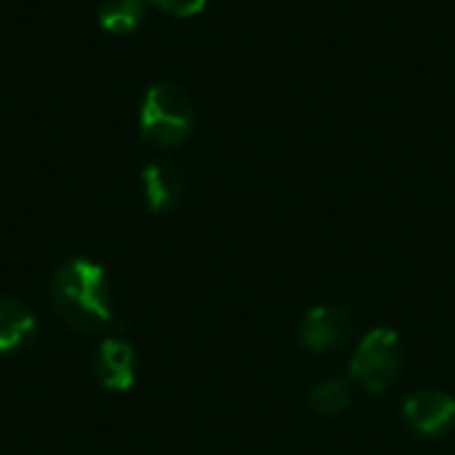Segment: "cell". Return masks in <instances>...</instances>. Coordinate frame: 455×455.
<instances>
[{"instance_id": "1", "label": "cell", "mask_w": 455, "mask_h": 455, "mask_svg": "<svg viewBox=\"0 0 455 455\" xmlns=\"http://www.w3.org/2000/svg\"><path fill=\"white\" fill-rule=\"evenodd\" d=\"M51 301L72 331L93 333L112 323L107 272L96 261L72 259L61 264L51 280Z\"/></svg>"}, {"instance_id": "2", "label": "cell", "mask_w": 455, "mask_h": 455, "mask_svg": "<svg viewBox=\"0 0 455 455\" xmlns=\"http://www.w3.org/2000/svg\"><path fill=\"white\" fill-rule=\"evenodd\" d=\"M195 128V107L176 83H157L147 91L139 112V131L144 141L171 149L189 139Z\"/></svg>"}, {"instance_id": "3", "label": "cell", "mask_w": 455, "mask_h": 455, "mask_svg": "<svg viewBox=\"0 0 455 455\" xmlns=\"http://www.w3.org/2000/svg\"><path fill=\"white\" fill-rule=\"evenodd\" d=\"M403 365H405L403 339L392 328H376L360 341L352 357V379L365 392L381 395L400 379Z\"/></svg>"}, {"instance_id": "4", "label": "cell", "mask_w": 455, "mask_h": 455, "mask_svg": "<svg viewBox=\"0 0 455 455\" xmlns=\"http://www.w3.org/2000/svg\"><path fill=\"white\" fill-rule=\"evenodd\" d=\"M403 416L424 437H443L455 427V400L445 392L424 389L405 400Z\"/></svg>"}, {"instance_id": "5", "label": "cell", "mask_w": 455, "mask_h": 455, "mask_svg": "<svg viewBox=\"0 0 455 455\" xmlns=\"http://www.w3.org/2000/svg\"><path fill=\"white\" fill-rule=\"evenodd\" d=\"M352 333V317L341 307H315L301 325V344L312 352H331Z\"/></svg>"}, {"instance_id": "6", "label": "cell", "mask_w": 455, "mask_h": 455, "mask_svg": "<svg viewBox=\"0 0 455 455\" xmlns=\"http://www.w3.org/2000/svg\"><path fill=\"white\" fill-rule=\"evenodd\" d=\"M96 379L109 392H128L136 381V352L123 339H107L93 360Z\"/></svg>"}, {"instance_id": "7", "label": "cell", "mask_w": 455, "mask_h": 455, "mask_svg": "<svg viewBox=\"0 0 455 455\" xmlns=\"http://www.w3.org/2000/svg\"><path fill=\"white\" fill-rule=\"evenodd\" d=\"M141 187H144L147 205L155 213L171 211L184 197V179L168 163H152V165H147L141 171Z\"/></svg>"}, {"instance_id": "8", "label": "cell", "mask_w": 455, "mask_h": 455, "mask_svg": "<svg viewBox=\"0 0 455 455\" xmlns=\"http://www.w3.org/2000/svg\"><path fill=\"white\" fill-rule=\"evenodd\" d=\"M35 339V315L27 304L0 296V355L21 352Z\"/></svg>"}, {"instance_id": "9", "label": "cell", "mask_w": 455, "mask_h": 455, "mask_svg": "<svg viewBox=\"0 0 455 455\" xmlns=\"http://www.w3.org/2000/svg\"><path fill=\"white\" fill-rule=\"evenodd\" d=\"M144 19V0H101L99 24L109 35H131Z\"/></svg>"}, {"instance_id": "10", "label": "cell", "mask_w": 455, "mask_h": 455, "mask_svg": "<svg viewBox=\"0 0 455 455\" xmlns=\"http://www.w3.org/2000/svg\"><path fill=\"white\" fill-rule=\"evenodd\" d=\"M352 403V387L347 381H323L320 387L312 389L309 395V405L320 413V416H341Z\"/></svg>"}, {"instance_id": "11", "label": "cell", "mask_w": 455, "mask_h": 455, "mask_svg": "<svg viewBox=\"0 0 455 455\" xmlns=\"http://www.w3.org/2000/svg\"><path fill=\"white\" fill-rule=\"evenodd\" d=\"M149 3L171 16H195L205 8L208 0H149Z\"/></svg>"}]
</instances>
